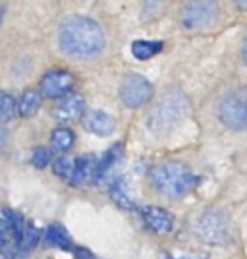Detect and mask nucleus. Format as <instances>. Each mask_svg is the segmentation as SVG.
Returning <instances> with one entry per match:
<instances>
[{"label": "nucleus", "instance_id": "nucleus-9", "mask_svg": "<svg viewBox=\"0 0 247 259\" xmlns=\"http://www.w3.org/2000/svg\"><path fill=\"white\" fill-rule=\"evenodd\" d=\"M74 87V76L66 70H53L41 79V95L48 99L66 97Z\"/></svg>", "mask_w": 247, "mask_h": 259}, {"label": "nucleus", "instance_id": "nucleus-17", "mask_svg": "<svg viewBox=\"0 0 247 259\" xmlns=\"http://www.w3.org/2000/svg\"><path fill=\"white\" fill-rule=\"evenodd\" d=\"M39 238H41L39 228H35L33 225H25L23 232L16 238V249H18V253H27V251H31V249L37 246Z\"/></svg>", "mask_w": 247, "mask_h": 259}, {"label": "nucleus", "instance_id": "nucleus-7", "mask_svg": "<svg viewBox=\"0 0 247 259\" xmlns=\"http://www.w3.org/2000/svg\"><path fill=\"white\" fill-rule=\"evenodd\" d=\"M218 116L232 130H247V103L239 93H230L220 101Z\"/></svg>", "mask_w": 247, "mask_h": 259}, {"label": "nucleus", "instance_id": "nucleus-26", "mask_svg": "<svg viewBox=\"0 0 247 259\" xmlns=\"http://www.w3.org/2000/svg\"><path fill=\"white\" fill-rule=\"evenodd\" d=\"M4 141H6V132L0 128V149H2V145H4Z\"/></svg>", "mask_w": 247, "mask_h": 259}, {"label": "nucleus", "instance_id": "nucleus-15", "mask_svg": "<svg viewBox=\"0 0 247 259\" xmlns=\"http://www.w3.org/2000/svg\"><path fill=\"white\" fill-rule=\"evenodd\" d=\"M110 195L114 199V203L122 209H133V199H131V194H129L128 182L124 178H118L110 184Z\"/></svg>", "mask_w": 247, "mask_h": 259}, {"label": "nucleus", "instance_id": "nucleus-29", "mask_svg": "<svg viewBox=\"0 0 247 259\" xmlns=\"http://www.w3.org/2000/svg\"><path fill=\"white\" fill-rule=\"evenodd\" d=\"M0 20H2V8H0Z\"/></svg>", "mask_w": 247, "mask_h": 259}, {"label": "nucleus", "instance_id": "nucleus-11", "mask_svg": "<svg viewBox=\"0 0 247 259\" xmlns=\"http://www.w3.org/2000/svg\"><path fill=\"white\" fill-rule=\"evenodd\" d=\"M83 112H85V99L81 95L64 97L54 108V116L60 122H74V120L81 118Z\"/></svg>", "mask_w": 247, "mask_h": 259}, {"label": "nucleus", "instance_id": "nucleus-4", "mask_svg": "<svg viewBox=\"0 0 247 259\" xmlns=\"http://www.w3.org/2000/svg\"><path fill=\"white\" fill-rule=\"evenodd\" d=\"M187 112V101L182 97V93H168L159 103V107L151 112L149 126L155 132L172 128L178 120H182Z\"/></svg>", "mask_w": 247, "mask_h": 259}, {"label": "nucleus", "instance_id": "nucleus-18", "mask_svg": "<svg viewBox=\"0 0 247 259\" xmlns=\"http://www.w3.org/2000/svg\"><path fill=\"white\" fill-rule=\"evenodd\" d=\"M164 45L161 41H133L131 43V54L137 60H149L162 51Z\"/></svg>", "mask_w": 247, "mask_h": 259}, {"label": "nucleus", "instance_id": "nucleus-28", "mask_svg": "<svg viewBox=\"0 0 247 259\" xmlns=\"http://www.w3.org/2000/svg\"><path fill=\"white\" fill-rule=\"evenodd\" d=\"M161 259H178V257H174V255H170V253H162Z\"/></svg>", "mask_w": 247, "mask_h": 259}, {"label": "nucleus", "instance_id": "nucleus-8", "mask_svg": "<svg viewBox=\"0 0 247 259\" xmlns=\"http://www.w3.org/2000/svg\"><path fill=\"white\" fill-rule=\"evenodd\" d=\"M139 215H141V221L145 223V227L149 228L151 232L161 234V236H166V234L172 232L174 217L170 211H166L162 207L143 205L139 207Z\"/></svg>", "mask_w": 247, "mask_h": 259}, {"label": "nucleus", "instance_id": "nucleus-27", "mask_svg": "<svg viewBox=\"0 0 247 259\" xmlns=\"http://www.w3.org/2000/svg\"><path fill=\"white\" fill-rule=\"evenodd\" d=\"M243 62L247 64V35H245V41H243Z\"/></svg>", "mask_w": 247, "mask_h": 259}, {"label": "nucleus", "instance_id": "nucleus-1", "mask_svg": "<svg viewBox=\"0 0 247 259\" xmlns=\"http://www.w3.org/2000/svg\"><path fill=\"white\" fill-rule=\"evenodd\" d=\"M58 45L72 58H93L105 49V31L87 16H72L58 29Z\"/></svg>", "mask_w": 247, "mask_h": 259}, {"label": "nucleus", "instance_id": "nucleus-3", "mask_svg": "<svg viewBox=\"0 0 247 259\" xmlns=\"http://www.w3.org/2000/svg\"><path fill=\"white\" fill-rule=\"evenodd\" d=\"M218 18V4L215 0H191L180 12L182 27L187 31H205Z\"/></svg>", "mask_w": 247, "mask_h": 259}, {"label": "nucleus", "instance_id": "nucleus-12", "mask_svg": "<svg viewBox=\"0 0 247 259\" xmlns=\"http://www.w3.org/2000/svg\"><path fill=\"white\" fill-rule=\"evenodd\" d=\"M95 170H97V159L93 155H83V157L75 159L70 182L77 188L87 186L89 182H95Z\"/></svg>", "mask_w": 247, "mask_h": 259}, {"label": "nucleus", "instance_id": "nucleus-25", "mask_svg": "<svg viewBox=\"0 0 247 259\" xmlns=\"http://www.w3.org/2000/svg\"><path fill=\"white\" fill-rule=\"evenodd\" d=\"M236 4L241 12H247V0H236Z\"/></svg>", "mask_w": 247, "mask_h": 259}, {"label": "nucleus", "instance_id": "nucleus-5", "mask_svg": "<svg viewBox=\"0 0 247 259\" xmlns=\"http://www.w3.org/2000/svg\"><path fill=\"white\" fill-rule=\"evenodd\" d=\"M195 234L207 244H224L230 236L228 217L222 211H207L195 223Z\"/></svg>", "mask_w": 247, "mask_h": 259}, {"label": "nucleus", "instance_id": "nucleus-20", "mask_svg": "<svg viewBox=\"0 0 247 259\" xmlns=\"http://www.w3.org/2000/svg\"><path fill=\"white\" fill-rule=\"evenodd\" d=\"M16 112H18V105H16V101L12 95L8 93H2L0 91V122H8L16 116Z\"/></svg>", "mask_w": 247, "mask_h": 259}, {"label": "nucleus", "instance_id": "nucleus-2", "mask_svg": "<svg viewBox=\"0 0 247 259\" xmlns=\"http://www.w3.org/2000/svg\"><path fill=\"white\" fill-rule=\"evenodd\" d=\"M151 184H153L155 192L161 194L162 197L178 199L193 190L197 184V176L183 162L166 161L153 170Z\"/></svg>", "mask_w": 247, "mask_h": 259}, {"label": "nucleus", "instance_id": "nucleus-13", "mask_svg": "<svg viewBox=\"0 0 247 259\" xmlns=\"http://www.w3.org/2000/svg\"><path fill=\"white\" fill-rule=\"evenodd\" d=\"M122 153H124V147H122V143H116V145H112L110 149H108L105 155H103V159L97 161V170H95V182H105L108 178V174L112 172V168L116 166L122 159Z\"/></svg>", "mask_w": 247, "mask_h": 259}, {"label": "nucleus", "instance_id": "nucleus-23", "mask_svg": "<svg viewBox=\"0 0 247 259\" xmlns=\"http://www.w3.org/2000/svg\"><path fill=\"white\" fill-rule=\"evenodd\" d=\"M10 236H12V232H10L8 223H6L4 219H0V244L6 242V238H10Z\"/></svg>", "mask_w": 247, "mask_h": 259}, {"label": "nucleus", "instance_id": "nucleus-21", "mask_svg": "<svg viewBox=\"0 0 247 259\" xmlns=\"http://www.w3.org/2000/svg\"><path fill=\"white\" fill-rule=\"evenodd\" d=\"M74 162L75 161L74 159H70V157H60V159H56V161H54V166H53L54 174L70 182L72 172H74Z\"/></svg>", "mask_w": 247, "mask_h": 259}, {"label": "nucleus", "instance_id": "nucleus-19", "mask_svg": "<svg viewBox=\"0 0 247 259\" xmlns=\"http://www.w3.org/2000/svg\"><path fill=\"white\" fill-rule=\"evenodd\" d=\"M74 132L70 128H56L51 136V143H53V151L54 153H66L72 149L74 145Z\"/></svg>", "mask_w": 247, "mask_h": 259}, {"label": "nucleus", "instance_id": "nucleus-30", "mask_svg": "<svg viewBox=\"0 0 247 259\" xmlns=\"http://www.w3.org/2000/svg\"><path fill=\"white\" fill-rule=\"evenodd\" d=\"M245 103H247V97H245Z\"/></svg>", "mask_w": 247, "mask_h": 259}, {"label": "nucleus", "instance_id": "nucleus-6", "mask_svg": "<svg viewBox=\"0 0 247 259\" xmlns=\"http://www.w3.org/2000/svg\"><path fill=\"white\" fill-rule=\"evenodd\" d=\"M118 95L124 107L141 108L153 99V85L149 79H145L139 74H129L120 81Z\"/></svg>", "mask_w": 247, "mask_h": 259}, {"label": "nucleus", "instance_id": "nucleus-22", "mask_svg": "<svg viewBox=\"0 0 247 259\" xmlns=\"http://www.w3.org/2000/svg\"><path fill=\"white\" fill-rule=\"evenodd\" d=\"M31 162L35 168H44L51 162V151L44 149V147H37L31 155Z\"/></svg>", "mask_w": 247, "mask_h": 259}, {"label": "nucleus", "instance_id": "nucleus-14", "mask_svg": "<svg viewBox=\"0 0 247 259\" xmlns=\"http://www.w3.org/2000/svg\"><path fill=\"white\" fill-rule=\"evenodd\" d=\"M46 240L56 249H64V251L72 249V238L68 234V230L62 225H58V223H54V225L46 228Z\"/></svg>", "mask_w": 247, "mask_h": 259}, {"label": "nucleus", "instance_id": "nucleus-16", "mask_svg": "<svg viewBox=\"0 0 247 259\" xmlns=\"http://www.w3.org/2000/svg\"><path fill=\"white\" fill-rule=\"evenodd\" d=\"M39 107H41V93L37 89H25L18 105V112L25 118H29L39 110Z\"/></svg>", "mask_w": 247, "mask_h": 259}, {"label": "nucleus", "instance_id": "nucleus-24", "mask_svg": "<svg viewBox=\"0 0 247 259\" xmlns=\"http://www.w3.org/2000/svg\"><path fill=\"white\" fill-rule=\"evenodd\" d=\"M75 259H93V255L83 248H77L75 249Z\"/></svg>", "mask_w": 247, "mask_h": 259}, {"label": "nucleus", "instance_id": "nucleus-10", "mask_svg": "<svg viewBox=\"0 0 247 259\" xmlns=\"http://www.w3.org/2000/svg\"><path fill=\"white\" fill-rule=\"evenodd\" d=\"M83 128L98 138H108L114 134L116 122L105 110H89L83 116Z\"/></svg>", "mask_w": 247, "mask_h": 259}]
</instances>
